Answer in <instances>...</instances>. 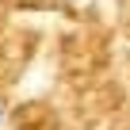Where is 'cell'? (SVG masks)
Returning <instances> with one entry per match:
<instances>
[{
    "mask_svg": "<svg viewBox=\"0 0 130 130\" xmlns=\"http://www.w3.org/2000/svg\"><path fill=\"white\" fill-rule=\"evenodd\" d=\"M0 126H4V107H0Z\"/></svg>",
    "mask_w": 130,
    "mask_h": 130,
    "instance_id": "1",
    "label": "cell"
}]
</instances>
